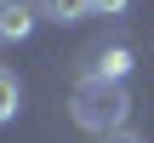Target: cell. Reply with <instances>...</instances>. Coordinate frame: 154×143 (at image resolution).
I'll list each match as a JSON object with an SVG mask.
<instances>
[{
    "mask_svg": "<svg viewBox=\"0 0 154 143\" xmlns=\"http://www.w3.org/2000/svg\"><path fill=\"white\" fill-rule=\"evenodd\" d=\"M91 11H97L91 0H40V17H51V23H80Z\"/></svg>",
    "mask_w": 154,
    "mask_h": 143,
    "instance_id": "277c9868",
    "label": "cell"
},
{
    "mask_svg": "<svg viewBox=\"0 0 154 143\" xmlns=\"http://www.w3.org/2000/svg\"><path fill=\"white\" fill-rule=\"evenodd\" d=\"M126 75H131V46H91L86 52V63H80V80H103V86H126Z\"/></svg>",
    "mask_w": 154,
    "mask_h": 143,
    "instance_id": "7a4b0ae2",
    "label": "cell"
},
{
    "mask_svg": "<svg viewBox=\"0 0 154 143\" xmlns=\"http://www.w3.org/2000/svg\"><path fill=\"white\" fill-rule=\"evenodd\" d=\"M97 143H143L137 132H109V138H97Z\"/></svg>",
    "mask_w": 154,
    "mask_h": 143,
    "instance_id": "52a82bcc",
    "label": "cell"
},
{
    "mask_svg": "<svg viewBox=\"0 0 154 143\" xmlns=\"http://www.w3.org/2000/svg\"><path fill=\"white\" fill-rule=\"evenodd\" d=\"M17 109H23V86H17V75L0 63V126H6V120H17Z\"/></svg>",
    "mask_w": 154,
    "mask_h": 143,
    "instance_id": "5b68a950",
    "label": "cell"
},
{
    "mask_svg": "<svg viewBox=\"0 0 154 143\" xmlns=\"http://www.w3.org/2000/svg\"><path fill=\"white\" fill-rule=\"evenodd\" d=\"M40 23V0H0V46L29 40Z\"/></svg>",
    "mask_w": 154,
    "mask_h": 143,
    "instance_id": "3957f363",
    "label": "cell"
},
{
    "mask_svg": "<svg viewBox=\"0 0 154 143\" xmlns=\"http://www.w3.org/2000/svg\"><path fill=\"white\" fill-rule=\"evenodd\" d=\"M91 6H97V11H103V17H120V11H126V6H131V0H91Z\"/></svg>",
    "mask_w": 154,
    "mask_h": 143,
    "instance_id": "8992f818",
    "label": "cell"
},
{
    "mask_svg": "<svg viewBox=\"0 0 154 143\" xmlns=\"http://www.w3.org/2000/svg\"><path fill=\"white\" fill-rule=\"evenodd\" d=\"M69 115L80 132L91 138H109V132H126V115H131V97L126 86H103V80H80L74 97H69Z\"/></svg>",
    "mask_w": 154,
    "mask_h": 143,
    "instance_id": "6da1fadb",
    "label": "cell"
}]
</instances>
